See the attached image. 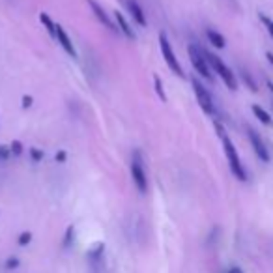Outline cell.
<instances>
[{"mask_svg":"<svg viewBox=\"0 0 273 273\" xmlns=\"http://www.w3.org/2000/svg\"><path fill=\"white\" fill-rule=\"evenodd\" d=\"M204 56H206V60H208L210 68L214 70V72L223 79V82L228 86V90H238V80H236V75L232 73V70H230L228 66L224 64L223 60L219 56H216V54H212V52H208V50H204Z\"/></svg>","mask_w":273,"mask_h":273,"instance_id":"1","label":"cell"},{"mask_svg":"<svg viewBox=\"0 0 273 273\" xmlns=\"http://www.w3.org/2000/svg\"><path fill=\"white\" fill-rule=\"evenodd\" d=\"M221 140H223V148H224V156L228 159V165H230V170L232 174L236 176L240 182H245L247 180V172H245L244 165H242V161H240V156H238V150L236 146L232 144V140L228 138L226 133L221 135Z\"/></svg>","mask_w":273,"mask_h":273,"instance_id":"2","label":"cell"},{"mask_svg":"<svg viewBox=\"0 0 273 273\" xmlns=\"http://www.w3.org/2000/svg\"><path fill=\"white\" fill-rule=\"evenodd\" d=\"M159 49H161V54H163V58H165L166 66H168V70L174 73V75H178V77H186V73H184V68H182V64L178 62V58H176V54H174L172 50V45H170V42H168V38H166L165 32H161L159 34Z\"/></svg>","mask_w":273,"mask_h":273,"instance_id":"3","label":"cell"},{"mask_svg":"<svg viewBox=\"0 0 273 273\" xmlns=\"http://www.w3.org/2000/svg\"><path fill=\"white\" fill-rule=\"evenodd\" d=\"M131 178H133V184L138 189V193L140 194L148 193V176H146V170H144L140 152H135L133 159H131Z\"/></svg>","mask_w":273,"mask_h":273,"instance_id":"4","label":"cell"},{"mask_svg":"<svg viewBox=\"0 0 273 273\" xmlns=\"http://www.w3.org/2000/svg\"><path fill=\"white\" fill-rule=\"evenodd\" d=\"M187 52H189V58H191V64L196 70V73H200V77L208 79L210 82L214 80V75H212V68H210L208 60L204 56V50L198 49L196 45H189L187 47Z\"/></svg>","mask_w":273,"mask_h":273,"instance_id":"5","label":"cell"},{"mask_svg":"<svg viewBox=\"0 0 273 273\" xmlns=\"http://www.w3.org/2000/svg\"><path fill=\"white\" fill-rule=\"evenodd\" d=\"M191 84H193L194 96H196V101L202 107V110L206 114H216V105H214V100H212V94L208 92V88L204 86L198 79H191Z\"/></svg>","mask_w":273,"mask_h":273,"instance_id":"6","label":"cell"},{"mask_svg":"<svg viewBox=\"0 0 273 273\" xmlns=\"http://www.w3.org/2000/svg\"><path fill=\"white\" fill-rule=\"evenodd\" d=\"M88 6L92 8V14L96 15V19H98V21H100L101 24L105 26V28H108L110 32H112V34H116V36L120 34V28H118L116 21H112V19H110V15L105 12V8L101 6L100 2H96V0H88Z\"/></svg>","mask_w":273,"mask_h":273,"instance_id":"7","label":"cell"},{"mask_svg":"<svg viewBox=\"0 0 273 273\" xmlns=\"http://www.w3.org/2000/svg\"><path fill=\"white\" fill-rule=\"evenodd\" d=\"M247 135H249V140H251V146H252V150H254V154H256L264 163H268V161H270V152H268L264 140L260 138V135L252 130V128H247Z\"/></svg>","mask_w":273,"mask_h":273,"instance_id":"8","label":"cell"},{"mask_svg":"<svg viewBox=\"0 0 273 273\" xmlns=\"http://www.w3.org/2000/svg\"><path fill=\"white\" fill-rule=\"evenodd\" d=\"M56 42L60 44V47H62L70 56L77 58V49H75V45H73V42L70 40V36H68V32L64 30L62 24H56Z\"/></svg>","mask_w":273,"mask_h":273,"instance_id":"9","label":"cell"},{"mask_svg":"<svg viewBox=\"0 0 273 273\" xmlns=\"http://www.w3.org/2000/svg\"><path fill=\"white\" fill-rule=\"evenodd\" d=\"M126 6H128V10H130L133 21H135L138 26H146V24H148V21H146V15H144V12H142V8H140V4H138L136 0H126Z\"/></svg>","mask_w":273,"mask_h":273,"instance_id":"10","label":"cell"},{"mask_svg":"<svg viewBox=\"0 0 273 273\" xmlns=\"http://www.w3.org/2000/svg\"><path fill=\"white\" fill-rule=\"evenodd\" d=\"M114 21L116 24H118V28H120V34H124V36L128 38V40H135V32H133V28H131V24L128 22V19L124 17V14H120V12H114Z\"/></svg>","mask_w":273,"mask_h":273,"instance_id":"11","label":"cell"},{"mask_svg":"<svg viewBox=\"0 0 273 273\" xmlns=\"http://www.w3.org/2000/svg\"><path fill=\"white\" fill-rule=\"evenodd\" d=\"M206 38H208L210 44L214 45V47H217V49H223L224 45H226V40H224L223 34H219V32L214 30V28L206 30Z\"/></svg>","mask_w":273,"mask_h":273,"instance_id":"12","label":"cell"},{"mask_svg":"<svg viewBox=\"0 0 273 273\" xmlns=\"http://www.w3.org/2000/svg\"><path fill=\"white\" fill-rule=\"evenodd\" d=\"M40 21H42V24H44V28L49 32V36L56 40V24H54V21L50 19V15L45 14V12H42V14H40Z\"/></svg>","mask_w":273,"mask_h":273,"instance_id":"13","label":"cell"},{"mask_svg":"<svg viewBox=\"0 0 273 273\" xmlns=\"http://www.w3.org/2000/svg\"><path fill=\"white\" fill-rule=\"evenodd\" d=\"M103 252H105V245H103V244H96V247L88 251V258H90V262H92V264H98V262L103 258Z\"/></svg>","mask_w":273,"mask_h":273,"instance_id":"14","label":"cell"},{"mask_svg":"<svg viewBox=\"0 0 273 273\" xmlns=\"http://www.w3.org/2000/svg\"><path fill=\"white\" fill-rule=\"evenodd\" d=\"M252 112H254V116H256L264 126H272V118H270V114H268L260 105H252Z\"/></svg>","mask_w":273,"mask_h":273,"instance_id":"15","label":"cell"},{"mask_svg":"<svg viewBox=\"0 0 273 273\" xmlns=\"http://www.w3.org/2000/svg\"><path fill=\"white\" fill-rule=\"evenodd\" d=\"M73 242H75V226L70 224V226L66 228L64 240H62V247H64V249H70L73 245Z\"/></svg>","mask_w":273,"mask_h":273,"instance_id":"16","label":"cell"},{"mask_svg":"<svg viewBox=\"0 0 273 273\" xmlns=\"http://www.w3.org/2000/svg\"><path fill=\"white\" fill-rule=\"evenodd\" d=\"M154 86H156V92H158L159 100L163 101V103H166V94H165V88H163V82H161V79H159L158 75H154Z\"/></svg>","mask_w":273,"mask_h":273,"instance_id":"17","label":"cell"},{"mask_svg":"<svg viewBox=\"0 0 273 273\" xmlns=\"http://www.w3.org/2000/svg\"><path fill=\"white\" fill-rule=\"evenodd\" d=\"M10 150H12V156L19 158V156L22 154V150H24V146H22L21 140H12V144H10Z\"/></svg>","mask_w":273,"mask_h":273,"instance_id":"18","label":"cell"},{"mask_svg":"<svg viewBox=\"0 0 273 273\" xmlns=\"http://www.w3.org/2000/svg\"><path fill=\"white\" fill-rule=\"evenodd\" d=\"M19 266H21V260L17 258V256H10V258L4 262V268H6L8 272H12V270H17Z\"/></svg>","mask_w":273,"mask_h":273,"instance_id":"19","label":"cell"},{"mask_svg":"<svg viewBox=\"0 0 273 273\" xmlns=\"http://www.w3.org/2000/svg\"><path fill=\"white\" fill-rule=\"evenodd\" d=\"M30 242H32V232H21L19 238H17V244L21 245V247H26Z\"/></svg>","mask_w":273,"mask_h":273,"instance_id":"20","label":"cell"},{"mask_svg":"<svg viewBox=\"0 0 273 273\" xmlns=\"http://www.w3.org/2000/svg\"><path fill=\"white\" fill-rule=\"evenodd\" d=\"M12 156V150H10V146H4V144H0V163H6L8 159Z\"/></svg>","mask_w":273,"mask_h":273,"instance_id":"21","label":"cell"},{"mask_svg":"<svg viewBox=\"0 0 273 273\" xmlns=\"http://www.w3.org/2000/svg\"><path fill=\"white\" fill-rule=\"evenodd\" d=\"M30 158H32V161L34 163H40L42 159H44V152L40 150V148H30Z\"/></svg>","mask_w":273,"mask_h":273,"instance_id":"22","label":"cell"},{"mask_svg":"<svg viewBox=\"0 0 273 273\" xmlns=\"http://www.w3.org/2000/svg\"><path fill=\"white\" fill-rule=\"evenodd\" d=\"M66 159H68V152L66 150H58L56 154H54V161H56V163H66Z\"/></svg>","mask_w":273,"mask_h":273,"instance_id":"23","label":"cell"},{"mask_svg":"<svg viewBox=\"0 0 273 273\" xmlns=\"http://www.w3.org/2000/svg\"><path fill=\"white\" fill-rule=\"evenodd\" d=\"M34 103V98L32 96H22V108H30Z\"/></svg>","mask_w":273,"mask_h":273,"instance_id":"24","label":"cell"},{"mask_svg":"<svg viewBox=\"0 0 273 273\" xmlns=\"http://www.w3.org/2000/svg\"><path fill=\"white\" fill-rule=\"evenodd\" d=\"M262 21H264V24H266L268 32H270V36L273 38V21H270V19H268V17H264V15H262Z\"/></svg>","mask_w":273,"mask_h":273,"instance_id":"25","label":"cell"},{"mask_svg":"<svg viewBox=\"0 0 273 273\" xmlns=\"http://www.w3.org/2000/svg\"><path fill=\"white\" fill-rule=\"evenodd\" d=\"M228 273H242V270H240V268H232Z\"/></svg>","mask_w":273,"mask_h":273,"instance_id":"26","label":"cell"},{"mask_svg":"<svg viewBox=\"0 0 273 273\" xmlns=\"http://www.w3.org/2000/svg\"><path fill=\"white\" fill-rule=\"evenodd\" d=\"M268 58H270V62L273 64V54H272V52H268Z\"/></svg>","mask_w":273,"mask_h":273,"instance_id":"27","label":"cell"}]
</instances>
